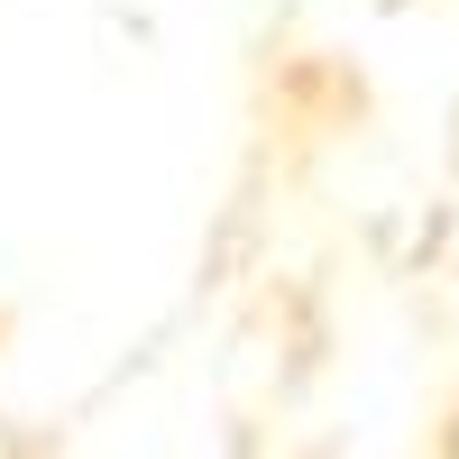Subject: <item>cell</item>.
<instances>
[{
    "instance_id": "5",
    "label": "cell",
    "mask_w": 459,
    "mask_h": 459,
    "mask_svg": "<svg viewBox=\"0 0 459 459\" xmlns=\"http://www.w3.org/2000/svg\"><path fill=\"white\" fill-rule=\"evenodd\" d=\"M10 331H19V313H10V303H0V350H10Z\"/></svg>"
},
{
    "instance_id": "2",
    "label": "cell",
    "mask_w": 459,
    "mask_h": 459,
    "mask_svg": "<svg viewBox=\"0 0 459 459\" xmlns=\"http://www.w3.org/2000/svg\"><path fill=\"white\" fill-rule=\"evenodd\" d=\"M0 459H65L56 432H0Z\"/></svg>"
},
{
    "instance_id": "3",
    "label": "cell",
    "mask_w": 459,
    "mask_h": 459,
    "mask_svg": "<svg viewBox=\"0 0 459 459\" xmlns=\"http://www.w3.org/2000/svg\"><path fill=\"white\" fill-rule=\"evenodd\" d=\"M423 459H459V395L432 413V441H423Z\"/></svg>"
},
{
    "instance_id": "1",
    "label": "cell",
    "mask_w": 459,
    "mask_h": 459,
    "mask_svg": "<svg viewBox=\"0 0 459 459\" xmlns=\"http://www.w3.org/2000/svg\"><path fill=\"white\" fill-rule=\"evenodd\" d=\"M368 120V74L331 47H303L266 74V138H294V147H322V138H350Z\"/></svg>"
},
{
    "instance_id": "6",
    "label": "cell",
    "mask_w": 459,
    "mask_h": 459,
    "mask_svg": "<svg viewBox=\"0 0 459 459\" xmlns=\"http://www.w3.org/2000/svg\"><path fill=\"white\" fill-rule=\"evenodd\" d=\"M450 166H459V110H450Z\"/></svg>"
},
{
    "instance_id": "4",
    "label": "cell",
    "mask_w": 459,
    "mask_h": 459,
    "mask_svg": "<svg viewBox=\"0 0 459 459\" xmlns=\"http://www.w3.org/2000/svg\"><path fill=\"white\" fill-rule=\"evenodd\" d=\"M276 459H340V441H294V450H276Z\"/></svg>"
}]
</instances>
